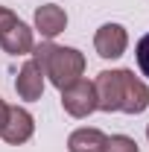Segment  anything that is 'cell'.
<instances>
[{
	"instance_id": "cell-12",
	"label": "cell",
	"mask_w": 149,
	"mask_h": 152,
	"mask_svg": "<svg viewBox=\"0 0 149 152\" xmlns=\"http://www.w3.org/2000/svg\"><path fill=\"white\" fill-rule=\"evenodd\" d=\"M3 117H6V102L0 99V123H3Z\"/></svg>"
},
{
	"instance_id": "cell-10",
	"label": "cell",
	"mask_w": 149,
	"mask_h": 152,
	"mask_svg": "<svg viewBox=\"0 0 149 152\" xmlns=\"http://www.w3.org/2000/svg\"><path fill=\"white\" fill-rule=\"evenodd\" d=\"M105 152H140V149L129 134H111L105 140Z\"/></svg>"
},
{
	"instance_id": "cell-2",
	"label": "cell",
	"mask_w": 149,
	"mask_h": 152,
	"mask_svg": "<svg viewBox=\"0 0 149 152\" xmlns=\"http://www.w3.org/2000/svg\"><path fill=\"white\" fill-rule=\"evenodd\" d=\"M29 56L38 61V67L44 70V76L56 85L58 91L73 85L76 79H82V73H85V56L79 50H73V47H58L53 41H44V44L32 47Z\"/></svg>"
},
{
	"instance_id": "cell-3",
	"label": "cell",
	"mask_w": 149,
	"mask_h": 152,
	"mask_svg": "<svg viewBox=\"0 0 149 152\" xmlns=\"http://www.w3.org/2000/svg\"><path fill=\"white\" fill-rule=\"evenodd\" d=\"M0 47H3L9 56H26V53H32V47H35L32 29H29L15 12H9V9H3V6H0Z\"/></svg>"
},
{
	"instance_id": "cell-4",
	"label": "cell",
	"mask_w": 149,
	"mask_h": 152,
	"mask_svg": "<svg viewBox=\"0 0 149 152\" xmlns=\"http://www.w3.org/2000/svg\"><path fill=\"white\" fill-rule=\"evenodd\" d=\"M61 108L70 114V117H76V120H82V117H88L91 111H96V91H93V82L76 79L73 85L61 88Z\"/></svg>"
},
{
	"instance_id": "cell-8",
	"label": "cell",
	"mask_w": 149,
	"mask_h": 152,
	"mask_svg": "<svg viewBox=\"0 0 149 152\" xmlns=\"http://www.w3.org/2000/svg\"><path fill=\"white\" fill-rule=\"evenodd\" d=\"M64 26H67V15H64L61 6L44 3V6L35 9V29L47 38V41H53L58 32H64Z\"/></svg>"
},
{
	"instance_id": "cell-7",
	"label": "cell",
	"mask_w": 149,
	"mask_h": 152,
	"mask_svg": "<svg viewBox=\"0 0 149 152\" xmlns=\"http://www.w3.org/2000/svg\"><path fill=\"white\" fill-rule=\"evenodd\" d=\"M15 91H18V96L26 99V102L41 99V94H44V70L38 67L35 58H29V61L20 67L18 79H15Z\"/></svg>"
},
{
	"instance_id": "cell-11",
	"label": "cell",
	"mask_w": 149,
	"mask_h": 152,
	"mask_svg": "<svg viewBox=\"0 0 149 152\" xmlns=\"http://www.w3.org/2000/svg\"><path fill=\"white\" fill-rule=\"evenodd\" d=\"M134 58H137V67H140V73L149 79V32L140 41H137V47H134Z\"/></svg>"
},
{
	"instance_id": "cell-6",
	"label": "cell",
	"mask_w": 149,
	"mask_h": 152,
	"mask_svg": "<svg viewBox=\"0 0 149 152\" xmlns=\"http://www.w3.org/2000/svg\"><path fill=\"white\" fill-rule=\"evenodd\" d=\"M93 47L102 58H120L129 47V32L120 23H102L93 35Z\"/></svg>"
},
{
	"instance_id": "cell-9",
	"label": "cell",
	"mask_w": 149,
	"mask_h": 152,
	"mask_svg": "<svg viewBox=\"0 0 149 152\" xmlns=\"http://www.w3.org/2000/svg\"><path fill=\"white\" fill-rule=\"evenodd\" d=\"M105 134L99 129H76L67 137V152H105Z\"/></svg>"
},
{
	"instance_id": "cell-13",
	"label": "cell",
	"mask_w": 149,
	"mask_h": 152,
	"mask_svg": "<svg viewBox=\"0 0 149 152\" xmlns=\"http://www.w3.org/2000/svg\"><path fill=\"white\" fill-rule=\"evenodd\" d=\"M146 137H149V126H146Z\"/></svg>"
},
{
	"instance_id": "cell-5",
	"label": "cell",
	"mask_w": 149,
	"mask_h": 152,
	"mask_svg": "<svg viewBox=\"0 0 149 152\" xmlns=\"http://www.w3.org/2000/svg\"><path fill=\"white\" fill-rule=\"evenodd\" d=\"M32 132H35V117L20 105H6V117L0 123V137L6 143L18 146V143H26Z\"/></svg>"
},
{
	"instance_id": "cell-1",
	"label": "cell",
	"mask_w": 149,
	"mask_h": 152,
	"mask_svg": "<svg viewBox=\"0 0 149 152\" xmlns=\"http://www.w3.org/2000/svg\"><path fill=\"white\" fill-rule=\"evenodd\" d=\"M96 91V108L99 111H126L143 114L149 108V88L143 79H137L134 70H102L93 79Z\"/></svg>"
}]
</instances>
